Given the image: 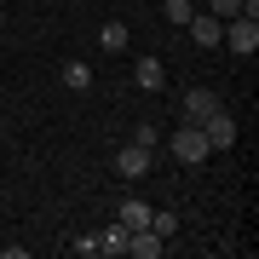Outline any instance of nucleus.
<instances>
[{
    "label": "nucleus",
    "mask_w": 259,
    "mask_h": 259,
    "mask_svg": "<svg viewBox=\"0 0 259 259\" xmlns=\"http://www.w3.org/2000/svg\"><path fill=\"white\" fill-rule=\"evenodd\" d=\"M173 156L185 161V167H202V161L213 156V144H207V133H202V127H190V121H185V127L173 133Z\"/></svg>",
    "instance_id": "1"
},
{
    "label": "nucleus",
    "mask_w": 259,
    "mask_h": 259,
    "mask_svg": "<svg viewBox=\"0 0 259 259\" xmlns=\"http://www.w3.org/2000/svg\"><path fill=\"white\" fill-rule=\"evenodd\" d=\"M225 47H231V52H242V58H253L259 52V18H231V23H225Z\"/></svg>",
    "instance_id": "2"
},
{
    "label": "nucleus",
    "mask_w": 259,
    "mask_h": 259,
    "mask_svg": "<svg viewBox=\"0 0 259 259\" xmlns=\"http://www.w3.org/2000/svg\"><path fill=\"white\" fill-rule=\"evenodd\" d=\"M202 133H207V144H213V150H231V144H236V115L219 104V110L202 121Z\"/></svg>",
    "instance_id": "3"
},
{
    "label": "nucleus",
    "mask_w": 259,
    "mask_h": 259,
    "mask_svg": "<svg viewBox=\"0 0 259 259\" xmlns=\"http://www.w3.org/2000/svg\"><path fill=\"white\" fill-rule=\"evenodd\" d=\"M115 173H121V179H144V173H150V144L115 150Z\"/></svg>",
    "instance_id": "4"
},
{
    "label": "nucleus",
    "mask_w": 259,
    "mask_h": 259,
    "mask_svg": "<svg viewBox=\"0 0 259 259\" xmlns=\"http://www.w3.org/2000/svg\"><path fill=\"white\" fill-rule=\"evenodd\" d=\"M213 110H219V93H207V87H190V93H185V121H190V127H202Z\"/></svg>",
    "instance_id": "5"
},
{
    "label": "nucleus",
    "mask_w": 259,
    "mask_h": 259,
    "mask_svg": "<svg viewBox=\"0 0 259 259\" xmlns=\"http://www.w3.org/2000/svg\"><path fill=\"white\" fill-rule=\"evenodd\" d=\"M161 248H167V236H156L144 225V231H127V253L133 259H161Z\"/></svg>",
    "instance_id": "6"
},
{
    "label": "nucleus",
    "mask_w": 259,
    "mask_h": 259,
    "mask_svg": "<svg viewBox=\"0 0 259 259\" xmlns=\"http://www.w3.org/2000/svg\"><path fill=\"white\" fill-rule=\"evenodd\" d=\"M185 29H190V40H196V47H219V35H225V23L213 18V12H196Z\"/></svg>",
    "instance_id": "7"
},
{
    "label": "nucleus",
    "mask_w": 259,
    "mask_h": 259,
    "mask_svg": "<svg viewBox=\"0 0 259 259\" xmlns=\"http://www.w3.org/2000/svg\"><path fill=\"white\" fill-rule=\"evenodd\" d=\"M133 81H139L144 93H161V81H167V64H161V58H139V64H133Z\"/></svg>",
    "instance_id": "8"
},
{
    "label": "nucleus",
    "mask_w": 259,
    "mask_h": 259,
    "mask_svg": "<svg viewBox=\"0 0 259 259\" xmlns=\"http://www.w3.org/2000/svg\"><path fill=\"white\" fill-rule=\"evenodd\" d=\"M127 40H133V29L121 23V18H110V23H98V47H104V52H127Z\"/></svg>",
    "instance_id": "9"
},
{
    "label": "nucleus",
    "mask_w": 259,
    "mask_h": 259,
    "mask_svg": "<svg viewBox=\"0 0 259 259\" xmlns=\"http://www.w3.org/2000/svg\"><path fill=\"white\" fill-rule=\"evenodd\" d=\"M64 87H69V93H87V87H93V69H87L81 58H69V64H64Z\"/></svg>",
    "instance_id": "10"
},
{
    "label": "nucleus",
    "mask_w": 259,
    "mask_h": 259,
    "mask_svg": "<svg viewBox=\"0 0 259 259\" xmlns=\"http://www.w3.org/2000/svg\"><path fill=\"white\" fill-rule=\"evenodd\" d=\"M115 225H121V231H144V225H150V202H127Z\"/></svg>",
    "instance_id": "11"
},
{
    "label": "nucleus",
    "mask_w": 259,
    "mask_h": 259,
    "mask_svg": "<svg viewBox=\"0 0 259 259\" xmlns=\"http://www.w3.org/2000/svg\"><path fill=\"white\" fill-rule=\"evenodd\" d=\"M161 18H167V23H179V29H185V23L196 18V0H161Z\"/></svg>",
    "instance_id": "12"
},
{
    "label": "nucleus",
    "mask_w": 259,
    "mask_h": 259,
    "mask_svg": "<svg viewBox=\"0 0 259 259\" xmlns=\"http://www.w3.org/2000/svg\"><path fill=\"white\" fill-rule=\"evenodd\" d=\"M98 253H127V231H121V225H110V231H98Z\"/></svg>",
    "instance_id": "13"
},
{
    "label": "nucleus",
    "mask_w": 259,
    "mask_h": 259,
    "mask_svg": "<svg viewBox=\"0 0 259 259\" xmlns=\"http://www.w3.org/2000/svg\"><path fill=\"white\" fill-rule=\"evenodd\" d=\"M150 231H156V236H173V231H179V213H173V207H161V213L150 207Z\"/></svg>",
    "instance_id": "14"
},
{
    "label": "nucleus",
    "mask_w": 259,
    "mask_h": 259,
    "mask_svg": "<svg viewBox=\"0 0 259 259\" xmlns=\"http://www.w3.org/2000/svg\"><path fill=\"white\" fill-rule=\"evenodd\" d=\"M207 6H213V18H236V12H242V0H207Z\"/></svg>",
    "instance_id": "15"
}]
</instances>
